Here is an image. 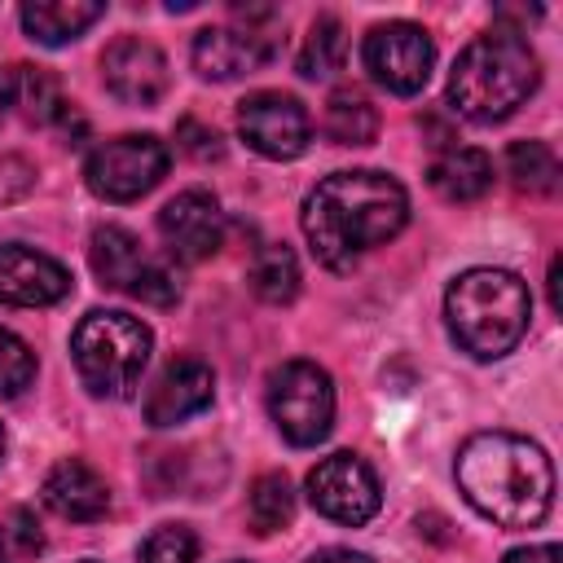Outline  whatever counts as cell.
Listing matches in <instances>:
<instances>
[{
  "label": "cell",
  "mask_w": 563,
  "mask_h": 563,
  "mask_svg": "<svg viewBox=\"0 0 563 563\" xmlns=\"http://www.w3.org/2000/svg\"><path fill=\"white\" fill-rule=\"evenodd\" d=\"M405 220H409V198H405L400 180H391L387 172H374V167L325 176L303 198V211H299L312 255L334 273L352 268L365 251L396 238L405 229Z\"/></svg>",
  "instance_id": "1"
},
{
  "label": "cell",
  "mask_w": 563,
  "mask_h": 563,
  "mask_svg": "<svg viewBox=\"0 0 563 563\" xmlns=\"http://www.w3.org/2000/svg\"><path fill=\"white\" fill-rule=\"evenodd\" d=\"M457 488L497 528H532L554 501V466L528 435L479 431L457 449Z\"/></svg>",
  "instance_id": "2"
},
{
  "label": "cell",
  "mask_w": 563,
  "mask_h": 563,
  "mask_svg": "<svg viewBox=\"0 0 563 563\" xmlns=\"http://www.w3.org/2000/svg\"><path fill=\"white\" fill-rule=\"evenodd\" d=\"M541 66L528 40L515 31H488L471 40L449 70V106L471 123H501L537 92Z\"/></svg>",
  "instance_id": "3"
},
{
  "label": "cell",
  "mask_w": 563,
  "mask_h": 563,
  "mask_svg": "<svg viewBox=\"0 0 563 563\" xmlns=\"http://www.w3.org/2000/svg\"><path fill=\"white\" fill-rule=\"evenodd\" d=\"M532 317V295L510 268H466L444 290V321L462 352L475 361L506 356Z\"/></svg>",
  "instance_id": "4"
},
{
  "label": "cell",
  "mask_w": 563,
  "mask_h": 563,
  "mask_svg": "<svg viewBox=\"0 0 563 563\" xmlns=\"http://www.w3.org/2000/svg\"><path fill=\"white\" fill-rule=\"evenodd\" d=\"M150 325L128 312H88L70 334V356L79 369V383L101 400H123L141 383L150 365Z\"/></svg>",
  "instance_id": "5"
},
{
  "label": "cell",
  "mask_w": 563,
  "mask_h": 563,
  "mask_svg": "<svg viewBox=\"0 0 563 563\" xmlns=\"http://www.w3.org/2000/svg\"><path fill=\"white\" fill-rule=\"evenodd\" d=\"M268 418L277 422V431L308 449L321 444L334 427V383L317 361H286L268 374Z\"/></svg>",
  "instance_id": "6"
},
{
  "label": "cell",
  "mask_w": 563,
  "mask_h": 563,
  "mask_svg": "<svg viewBox=\"0 0 563 563\" xmlns=\"http://www.w3.org/2000/svg\"><path fill=\"white\" fill-rule=\"evenodd\" d=\"M233 18H238L233 26H202L194 35L189 57L202 79L229 84V79H242L277 57V48H282L277 22L282 18L273 9H233Z\"/></svg>",
  "instance_id": "7"
},
{
  "label": "cell",
  "mask_w": 563,
  "mask_h": 563,
  "mask_svg": "<svg viewBox=\"0 0 563 563\" xmlns=\"http://www.w3.org/2000/svg\"><path fill=\"white\" fill-rule=\"evenodd\" d=\"M88 260H92V273L101 277V286L119 290V295H132L141 303H154V308H167L180 299V286L172 277L167 264H158L128 229L119 224H101L92 229V242H88Z\"/></svg>",
  "instance_id": "8"
},
{
  "label": "cell",
  "mask_w": 563,
  "mask_h": 563,
  "mask_svg": "<svg viewBox=\"0 0 563 563\" xmlns=\"http://www.w3.org/2000/svg\"><path fill=\"white\" fill-rule=\"evenodd\" d=\"M167 145L150 132H123L114 141H101L88 163H84V180L97 198L106 202H136L141 194H150L163 176H167Z\"/></svg>",
  "instance_id": "9"
},
{
  "label": "cell",
  "mask_w": 563,
  "mask_h": 563,
  "mask_svg": "<svg viewBox=\"0 0 563 563\" xmlns=\"http://www.w3.org/2000/svg\"><path fill=\"white\" fill-rule=\"evenodd\" d=\"M361 57L378 88H387L396 97H413L431 79L435 48H431V35L413 22H378V26H369Z\"/></svg>",
  "instance_id": "10"
},
{
  "label": "cell",
  "mask_w": 563,
  "mask_h": 563,
  "mask_svg": "<svg viewBox=\"0 0 563 563\" xmlns=\"http://www.w3.org/2000/svg\"><path fill=\"white\" fill-rule=\"evenodd\" d=\"M308 501H312L317 515H325L334 523H347V528H361L378 515L383 493H378V475L369 471L365 457L330 453L308 471Z\"/></svg>",
  "instance_id": "11"
},
{
  "label": "cell",
  "mask_w": 563,
  "mask_h": 563,
  "mask_svg": "<svg viewBox=\"0 0 563 563\" xmlns=\"http://www.w3.org/2000/svg\"><path fill=\"white\" fill-rule=\"evenodd\" d=\"M238 132L260 158H273V163L299 158L312 141L308 110L290 92H251L238 106Z\"/></svg>",
  "instance_id": "12"
},
{
  "label": "cell",
  "mask_w": 563,
  "mask_h": 563,
  "mask_svg": "<svg viewBox=\"0 0 563 563\" xmlns=\"http://www.w3.org/2000/svg\"><path fill=\"white\" fill-rule=\"evenodd\" d=\"M158 238L172 260L180 264H202L220 251L224 242V216L220 202L207 189H185L158 211Z\"/></svg>",
  "instance_id": "13"
},
{
  "label": "cell",
  "mask_w": 563,
  "mask_h": 563,
  "mask_svg": "<svg viewBox=\"0 0 563 563\" xmlns=\"http://www.w3.org/2000/svg\"><path fill=\"white\" fill-rule=\"evenodd\" d=\"M101 84L123 106H158L172 84L167 57L141 35H123L101 53Z\"/></svg>",
  "instance_id": "14"
},
{
  "label": "cell",
  "mask_w": 563,
  "mask_h": 563,
  "mask_svg": "<svg viewBox=\"0 0 563 563\" xmlns=\"http://www.w3.org/2000/svg\"><path fill=\"white\" fill-rule=\"evenodd\" d=\"M70 295V273L22 242H0V303L9 308H48Z\"/></svg>",
  "instance_id": "15"
},
{
  "label": "cell",
  "mask_w": 563,
  "mask_h": 563,
  "mask_svg": "<svg viewBox=\"0 0 563 563\" xmlns=\"http://www.w3.org/2000/svg\"><path fill=\"white\" fill-rule=\"evenodd\" d=\"M216 396V374L198 356H176L158 369V378L145 391V422L150 427H176L194 413H202Z\"/></svg>",
  "instance_id": "16"
},
{
  "label": "cell",
  "mask_w": 563,
  "mask_h": 563,
  "mask_svg": "<svg viewBox=\"0 0 563 563\" xmlns=\"http://www.w3.org/2000/svg\"><path fill=\"white\" fill-rule=\"evenodd\" d=\"M40 497L57 519H70V523H92L110 510V488L84 457H62L44 475Z\"/></svg>",
  "instance_id": "17"
},
{
  "label": "cell",
  "mask_w": 563,
  "mask_h": 563,
  "mask_svg": "<svg viewBox=\"0 0 563 563\" xmlns=\"http://www.w3.org/2000/svg\"><path fill=\"white\" fill-rule=\"evenodd\" d=\"M427 185H431L444 202H475V198H484L488 185H493V158H488L484 150H471V145H449L444 154L431 158Z\"/></svg>",
  "instance_id": "18"
},
{
  "label": "cell",
  "mask_w": 563,
  "mask_h": 563,
  "mask_svg": "<svg viewBox=\"0 0 563 563\" xmlns=\"http://www.w3.org/2000/svg\"><path fill=\"white\" fill-rule=\"evenodd\" d=\"M18 18L35 44L57 48V44L79 40L97 18H106V4H97V0H31V4H22Z\"/></svg>",
  "instance_id": "19"
},
{
  "label": "cell",
  "mask_w": 563,
  "mask_h": 563,
  "mask_svg": "<svg viewBox=\"0 0 563 563\" xmlns=\"http://www.w3.org/2000/svg\"><path fill=\"white\" fill-rule=\"evenodd\" d=\"M246 282L264 303H290L299 295V260H295V251L286 242H264L251 255Z\"/></svg>",
  "instance_id": "20"
},
{
  "label": "cell",
  "mask_w": 563,
  "mask_h": 563,
  "mask_svg": "<svg viewBox=\"0 0 563 563\" xmlns=\"http://www.w3.org/2000/svg\"><path fill=\"white\" fill-rule=\"evenodd\" d=\"M321 128H325V136H330L334 145H369V141L378 136V110L369 106L365 92L339 88V92H330V101H325Z\"/></svg>",
  "instance_id": "21"
},
{
  "label": "cell",
  "mask_w": 563,
  "mask_h": 563,
  "mask_svg": "<svg viewBox=\"0 0 563 563\" xmlns=\"http://www.w3.org/2000/svg\"><path fill=\"white\" fill-rule=\"evenodd\" d=\"M506 176L528 198H550L559 189V158L545 141H515L506 150Z\"/></svg>",
  "instance_id": "22"
},
{
  "label": "cell",
  "mask_w": 563,
  "mask_h": 563,
  "mask_svg": "<svg viewBox=\"0 0 563 563\" xmlns=\"http://www.w3.org/2000/svg\"><path fill=\"white\" fill-rule=\"evenodd\" d=\"M343 53H347L343 22L325 13V18H317V22L308 26V35H303V44H299L295 66H299V75H303V79H330V75L343 66Z\"/></svg>",
  "instance_id": "23"
},
{
  "label": "cell",
  "mask_w": 563,
  "mask_h": 563,
  "mask_svg": "<svg viewBox=\"0 0 563 563\" xmlns=\"http://www.w3.org/2000/svg\"><path fill=\"white\" fill-rule=\"evenodd\" d=\"M13 75H18L13 106H22V114L31 123L44 128V123H62L70 114V101L62 97V88H57V79L48 70H40V66H13Z\"/></svg>",
  "instance_id": "24"
},
{
  "label": "cell",
  "mask_w": 563,
  "mask_h": 563,
  "mask_svg": "<svg viewBox=\"0 0 563 563\" xmlns=\"http://www.w3.org/2000/svg\"><path fill=\"white\" fill-rule=\"evenodd\" d=\"M246 510H251V528L255 532H277L295 519V488L282 471H264L255 484H251V497H246Z\"/></svg>",
  "instance_id": "25"
},
{
  "label": "cell",
  "mask_w": 563,
  "mask_h": 563,
  "mask_svg": "<svg viewBox=\"0 0 563 563\" xmlns=\"http://www.w3.org/2000/svg\"><path fill=\"white\" fill-rule=\"evenodd\" d=\"M141 563H198V537L185 523H158L141 541Z\"/></svg>",
  "instance_id": "26"
},
{
  "label": "cell",
  "mask_w": 563,
  "mask_h": 563,
  "mask_svg": "<svg viewBox=\"0 0 563 563\" xmlns=\"http://www.w3.org/2000/svg\"><path fill=\"white\" fill-rule=\"evenodd\" d=\"M35 378V352L0 325V396H18L22 387H31Z\"/></svg>",
  "instance_id": "27"
},
{
  "label": "cell",
  "mask_w": 563,
  "mask_h": 563,
  "mask_svg": "<svg viewBox=\"0 0 563 563\" xmlns=\"http://www.w3.org/2000/svg\"><path fill=\"white\" fill-rule=\"evenodd\" d=\"M44 545V532L31 510H9L0 519V550L4 554H35Z\"/></svg>",
  "instance_id": "28"
},
{
  "label": "cell",
  "mask_w": 563,
  "mask_h": 563,
  "mask_svg": "<svg viewBox=\"0 0 563 563\" xmlns=\"http://www.w3.org/2000/svg\"><path fill=\"white\" fill-rule=\"evenodd\" d=\"M180 145L194 154V158H220V132L216 128H202V123H194V119H185L180 123Z\"/></svg>",
  "instance_id": "29"
},
{
  "label": "cell",
  "mask_w": 563,
  "mask_h": 563,
  "mask_svg": "<svg viewBox=\"0 0 563 563\" xmlns=\"http://www.w3.org/2000/svg\"><path fill=\"white\" fill-rule=\"evenodd\" d=\"M501 563H563L559 545H523V550H510Z\"/></svg>",
  "instance_id": "30"
},
{
  "label": "cell",
  "mask_w": 563,
  "mask_h": 563,
  "mask_svg": "<svg viewBox=\"0 0 563 563\" xmlns=\"http://www.w3.org/2000/svg\"><path fill=\"white\" fill-rule=\"evenodd\" d=\"M303 563H374L369 554H361V550H343V545H330V550H317V554H308Z\"/></svg>",
  "instance_id": "31"
},
{
  "label": "cell",
  "mask_w": 563,
  "mask_h": 563,
  "mask_svg": "<svg viewBox=\"0 0 563 563\" xmlns=\"http://www.w3.org/2000/svg\"><path fill=\"white\" fill-rule=\"evenodd\" d=\"M13 97H18V75H13V66H0V123L13 110Z\"/></svg>",
  "instance_id": "32"
},
{
  "label": "cell",
  "mask_w": 563,
  "mask_h": 563,
  "mask_svg": "<svg viewBox=\"0 0 563 563\" xmlns=\"http://www.w3.org/2000/svg\"><path fill=\"white\" fill-rule=\"evenodd\" d=\"M0 457H4V431H0Z\"/></svg>",
  "instance_id": "33"
},
{
  "label": "cell",
  "mask_w": 563,
  "mask_h": 563,
  "mask_svg": "<svg viewBox=\"0 0 563 563\" xmlns=\"http://www.w3.org/2000/svg\"><path fill=\"white\" fill-rule=\"evenodd\" d=\"M84 563H97V559H84Z\"/></svg>",
  "instance_id": "34"
}]
</instances>
